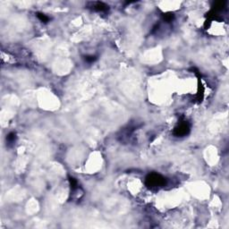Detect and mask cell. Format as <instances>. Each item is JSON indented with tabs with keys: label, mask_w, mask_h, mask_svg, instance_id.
Wrapping results in <instances>:
<instances>
[{
	"label": "cell",
	"mask_w": 229,
	"mask_h": 229,
	"mask_svg": "<svg viewBox=\"0 0 229 229\" xmlns=\"http://www.w3.org/2000/svg\"><path fill=\"white\" fill-rule=\"evenodd\" d=\"M166 184L165 178L159 174H149V175L146 177V185L149 186L151 188L154 187H159V186H163Z\"/></svg>",
	"instance_id": "6da1fadb"
},
{
	"label": "cell",
	"mask_w": 229,
	"mask_h": 229,
	"mask_svg": "<svg viewBox=\"0 0 229 229\" xmlns=\"http://www.w3.org/2000/svg\"><path fill=\"white\" fill-rule=\"evenodd\" d=\"M189 131H190V127L189 125H188V123H180L175 129L174 133H175L176 136H184V135H186L189 133Z\"/></svg>",
	"instance_id": "7a4b0ae2"
},
{
	"label": "cell",
	"mask_w": 229,
	"mask_h": 229,
	"mask_svg": "<svg viewBox=\"0 0 229 229\" xmlns=\"http://www.w3.org/2000/svg\"><path fill=\"white\" fill-rule=\"evenodd\" d=\"M92 7L95 11H98V12H104L108 10V5L102 3V2H96V3L93 5Z\"/></svg>",
	"instance_id": "3957f363"
},
{
	"label": "cell",
	"mask_w": 229,
	"mask_h": 229,
	"mask_svg": "<svg viewBox=\"0 0 229 229\" xmlns=\"http://www.w3.org/2000/svg\"><path fill=\"white\" fill-rule=\"evenodd\" d=\"M37 17L42 22V23H48V22L49 21V18L42 13H37Z\"/></svg>",
	"instance_id": "277c9868"
},
{
	"label": "cell",
	"mask_w": 229,
	"mask_h": 229,
	"mask_svg": "<svg viewBox=\"0 0 229 229\" xmlns=\"http://www.w3.org/2000/svg\"><path fill=\"white\" fill-rule=\"evenodd\" d=\"M16 135L15 133H10L6 137V141L8 143H14L15 141Z\"/></svg>",
	"instance_id": "5b68a950"
},
{
	"label": "cell",
	"mask_w": 229,
	"mask_h": 229,
	"mask_svg": "<svg viewBox=\"0 0 229 229\" xmlns=\"http://www.w3.org/2000/svg\"><path fill=\"white\" fill-rule=\"evenodd\" d=\"M225 4H226V2H224V1L216 2V3L214 4L215 10H220V9H222V8L225 6Z\"/></svg>",
	"instance_id": "8992f818"
},
{
	"label": "cell",
	"mask_w": 229,
	"mask_h": 229,
	"mask_svg": "<svg viewBox=\"0 0 229 229\" xmlns=\"http://www.w3.org/2000/svg\"><path fill=\"white\" fill-rule=\"evenodd\" d=\"M69 183H70V185H71V189H72V190L76 189L77 182H76V180L74 179V177H71V176H69Z\"/></svg>",
	"instance_id": "52a82bcc"
},
{
	"label": "cell",
	"mask_w": 229,
	"mask_h": 229,
	"mask_svg": "<svg viewBox=\"0 0 229 229\" xmlns=\"http://www.w3.org/2000/svg\"><path fill=\"white\" fill-rule=\"evenodd\" d=\"M174 18V15L173 14H166V15H163V19L165 20L167 23H169V22H171L172 20H173Z\"/></svg>",
	"instance_id": "ba28073f"
},
{
	"label": "cell",
	"mask_w": 229,
	"mask_h": 229,
	"mask_svg": "<svg viewBox=\"0 0 229 229\" xmlns=\"http://www.w3.org/2000/svg\"><path fill=\"white\" fill-rule=\"evenodd\" d=\"M97 59V57L95 56H85V61L88 63H92Z\"/></svg>",
	"instance_id": "9c48e42d"
}]
</instances>
